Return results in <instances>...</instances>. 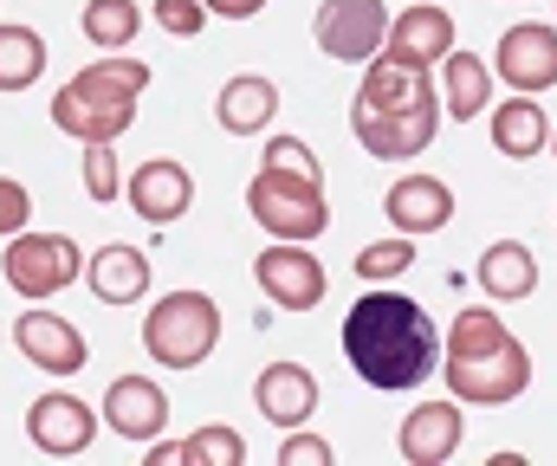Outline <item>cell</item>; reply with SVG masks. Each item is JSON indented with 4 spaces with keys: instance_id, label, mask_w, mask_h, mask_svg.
Returning a JSON list of instances; mask_svg holds the SVG:
<instances>
[{
    "instance_id": "6da1fadb",
    "label": "cell",
    "mask_w": 557,
    "mask_h": 466,
    "mask_svg": "<svg viewBox=\"0 0 557 466\" xmlns=\"http://www.w3.org/2000/svg\"><path fill=\"white\" fill-rule=\"evenodd\" d=\"M344 356L370 389H416V382L434 376L441 337H434V317L416 299L370 286L344 311Z\"/></svg>"
},
{
    "instance_id": "7a4b0ae2",
    "label": "cell",
    "mask_w": 557,
    "mask_h": 466,
    "mask_svg": "<svg viewBox=\"0 0 557 466\" xmlns=\"http://www.w3.org/2000/svg\"><path fill=\"white\" fill-rule=\"evenodd\" d=\"M350 130L357 143L376 155V162H403L421 155L441 130V98H434V78L421 65H396V59H370L363 85H357V104H350Z\"/></svg>"
},
{
    "instance_id": "3957f363",
    "label": "cell",
    "mask_w": 557,
    "mask_h": 466,
    "mask_svg": "<svg viewBox=\"0 0 557 466\" xmlns=\"http://www.w3.org/2000/svg\"><path fill=\"white\" fill-rule=\"evenodd\" d=\"M149 85V65L143 59H98L85 72H72L52 98V124L78 143H117L131 124H137V98Z\"/></svg>"
},
{
    "instance_id": "277c9868",
    "label": "cell",
    "mask_w": 557,
    "mask_h": 466,
    "mask_svg": "<svg viewBox=\"0 0 557 466\" xmlns=\"http://www.w3.org/2000/svg\"><path fill=\"white\" fill-rule=\"evenodd\" d=\"M221 343V305L208 292H169L162 305L143 317V350L162 369H195Z\"/></svg>"
},
{
    "instance_id": "5b68a950",
    "label": "cell",
    "mask_w": 557,
    "mask_h": 466,
    "mask_svg": "<svg viewBox=\"0 0 557 466\" xmlns=\"http://www.w3.org/2000/svg\"><path fill=\"white\" fill-rule=\"evenodd\" d=\"M441 376H447L454 402H480V408H499V402L525 395V382H532V356H525V343L506 330L499 343H480V350H447Z\"/></svg>"
},
{
    "instance_id": "8992f818",
    "label": "cell",
    "mask_w": 557,
    "mask_h": 466,
    "mask_svg": "<svg viewBox=\"0 0 557 466\" xmlns=\"http://www.w3.org/2000/svg\"><path fill=\"white\" fill-rule=\"evenodd\" d=\"M247 207L273 240H318L331 227L324 181H305V175H285V168H260L247 181Z\"/></svg>"
},
{
    "instance_id": "52a82bcc",
    "label": "cell",
    "mask_w": 557,
    "mask_h": 466,
    "mask_svg": "<svg viewBox=\"0 0 557 466\" xmlns=\"http://www.w3.org/2000/svg\"><path fill=\"white\" fill-rule=\"evenodd\" d=\"M78 266H85V253H78V240H65V234H13V247H7V260H0V273H7V286H13L20 299H52V292H65V286L78 279Z\"/></svg>"
},
{
    "instance_id": "ba28073f",
    "label": "cell",
    "mask_w": 557,
    "mask_h": 466,
    "mask_svg": "<svg viewBox=\"0 0 557 466\" xmlns=\"http://www.w3.org/2000/svg\"><path fill=\"white\" fill-rule=\"evenodd\" d=\"M311 33H318V52L324 59L370 65L383 52V39H389V7L383 0H324L318 20H311Z\"/></svg>"
},
{
    "instance_id": "9c48e42d",
    "label": "cell",
    "mask_w": 557,
    "mask_h": 466,
    "mask_svg": "<svg viewBox=\"0 0 557 466\" xmlns=\"http://www.w3.org/2000/svg\"><path fill=\"white\" fill-rule=\"evenodd\" d=\"M253 279L278 311H311L324 299V266L305 253V240H273L260 260H253Z\"/></svg>"
},
{
    "instance_id": "30bf717a",
    "label": "cell",
    "mask_w": 557,
    "mask_h": 466,
    "mask_svg": "<svg viewBox=\"0 0 557 466\" xmlns=\"http://www.w3.org/2000/svg\"><path fill=\"white\" fill-rule=\"evenodd\" d=\"M493 72H499L512 91H525V98L552 91L557 85V26L525 20V26L499 33V59H493Z\"/></svg>"
},
{
    "instance_id": "8fae6325",
    "label": "cell",
    "mask_w": 557,
    "mask_h": 466,
    "mask_svg": "<svg viewBox=\"0 0 557 466\" xmlns=\"http://www.w3.org/2000/svg\"><path fill=\"white\" fill-rule=\"evenodd\" d=\"M26 434H33V448H39V454H52V461H72V454H85V448H91V434H98V415H91L78 395L52 389V395H39V402H33V415H26Z\"/></svg>"
},
{
    "instance_id": "7c38bea8",
    "label": "cell",
    "mask_w": 557,
    "mask_h": 466,
    "mask_svg": "<svg viewBox=\"0 0 557 466\" xmlns=\"http://www.w3.org/2000/svg\"><path fill=\"white\" fill-rule=\"evenodd\" d=\"M454 52V13L447 7H434V0H421L409 13H396L389 20V39H383V59H396V65H434V59H447Z\"/></svg>"
},
{
    "instance_id": "4fadbf2b",
    "label": "cell",
    "mask_w": 557,
    "mask_h": 466,
    "mask_svg": "<svg viewBox=\"0 0 557 466\" xmlns=\"http://www.w3.org/2000/svg\"><path fill=\"white\" fill-rule=\"evenodd\" d=\"M131 207H137L149 227H175L188 207H195V175L169 155H149L137 175H131Z\"/></svg>"
},
{
    "instance_id": "5bb4252c",
    "label": "cell",
    "mask_w": 557,
    "mask_h": 466,
    "mask_svg": "<svg viewBox=\"0 0 557 466\" xmlns=\"http://www.w3.org/2000/svg\"><path fill=\"white\" fill-rule=\"evenodd\" d=\"M13 343H20V356L39 363L46 376H78V369H85V337H78L65 317H52V311H20Z\"/></svg>"
},
{
    "instance_id": "9a60e30c",
    "label": "cell",
    "mask_w": 557,
    "mask_h": 466,
    "mask_svg": "<svg viewBox=\"0 0 557 466\" xmlns=\"http://www.w3.org/2000/svg\"><path fill=\"white\" fill-rule=\"evenodd\" d=\"M253 402H260V415L273 421V428H305L311 415H318V376L305 369V363H267L260 369V382H253Z\"/></svg>"
},
{
    "instance_id": "2e32d148",
    "label": "cell",
    "mask_w": 557,
    "mask_h": 466,
    "mask_svg": "<svg viewBox=\"0 0 557 466\" xmlns=\"http://www.w3.org/2000/svg\"><path fill=\"white\" fill-rule=\"evenodd\" d=\"M396 448H403L409 466H447L460 454V402H421V408H409Z\"/></svg>"
},
{
    "instance_id": "e0dca14e",
    "label": "cell",
    "mask_w": 557,
    "mask_h": 466,
    "mask_svg": "<svg viewBox=\"0 0 557 466\" xmlns=\"http://www.w3.org/2000/svg\"><path fill=\"white\" fill-rule=\"evenodd\" d=\"M104 421L124 434V441H156L162 421H169V402L149 376H117L111 395H104Z\"/></svg>"
},
{
    "instance_id": "ac0fdd59",
    "label": "cell",
    "mask_w": 557,
    "mask_h": 466,
    "mask_svg": "<svg viewBox=\"0 0 557 466\" xmlns=\"http://www.w3.org/2000/svg\"><path fill=\"white\" fill-rule=\"evenodd\" d=\"M383 207H389V221H396L403 234H441V227L454 221V188L434 181V175H403Z\"/></svg>"
},
{
    "instance_id": "d6986e66",
    "label": "cell",
    "mask_w": 557,
    "mask_h": 466,
    "mask_svg": "<svg viewBox=\"0 0 557 466\" xmlns=\"http://www.w3.org/2000/svg\"><path fill=\"white\" fill-rule=\"evenodd\" d=\"M214 117H221L227 137H253V130H267V124L278 117V85L273 78H260V72L227 78L221 98H214Z\"/></svg>"
},
{
    "instance_id": "ffe728a7",
    "label": "cell",
    "mask_w": 557,
    "mask_h": 466,
    "mask_svg": "<svg viewBox=\"0 0 557 466\" xmlns=\"http://www.w3.org/2000/svg\"><path fill=\"white\" fill-rule=\"evenodd\" d=\"M480 292L499 299V305L532 299V292H539V253L519 247V240H493V247L480 253Z\"/></svg>"
},
{
    "instance_id": "44dd1931",
    "label": "cell",
    "mask_w": 557,
    "mask_h": 466,
    "mask_svg": "<svg viewBox=\"0 0 557 466\" xmlns=\"http://www.w3.org/2000/svg\"><path fill=\"white\" fill-rule=\"evenodd\" d=\"M493 143H499V155H512V162H532V155L552 143V117H545V104H532L525 91L506 98V104H493Z\"/></svg>"
},
{
    "instance_id": "7402d4cb",
    "label": "cell",
    "mask_w": 557,
    "mask_h": 466,
    "mask_svg": "<svg viewBox=\"0 0 557 466\" xmlns=\"http://www.w3.org/2000/svg\"><path fill=\"white\" fill-rule=\"evenodd\" d=\"M91 266V292L104 299V305H137L143 292H149V260H143L137 247H104V253H91L85 260Z\"/></svg>"
},
{
    "instance_id": "603a6c76",
    "label": "cell",
    "mask_w": 557,
    "mask_h": 466,
    "mask_svg": "<svg viewBox=\"0 0 557 466\" xmlns=\"http://www.w3.org/2000/svg\"><path fill=\"white\" fill-rule=\"evenodd\" d=\"M441 104H447V117H480L486 104H493V72H486V59H473V52H447L441 59Z\"/></svg>"
},
{
    "instance_id": "cb8c5ba5",
    "label": "cell",
    "mask_w": 557,
    "mask_h": 466,
    "mask_svg": "<svg viewBox=\"0 0 557 466\" xmlns=\"http://www.w3.org/2000/svg\"><path fill=\"white\" fill-rule=\"evenodd\" d=\"M46 72V39L33 26H0V91H26Z\"/></svg>"
},
{
    "instance_id": "d4e9b609",
    "label": "cell",
    "mask_w": 557,
    "mask_h": 466,
    "mask_svg": "<svg viewBox=\"0 0 557 466\" xmlns=\"http://www.w3.org/2000/svg\"><path fill=\"white\" fill-rule=\"evenodd\" d=\"M85 39L91 46H104V52H124L131 39H137V26H143V13H137V0H85Z\"/></svg>"
},
{
    "instance_id": "484cf974",
    "label": "cell",
    "mask_w": 557,
    "mask_h": 466,
    "mask_svg": "<svg viewBox=\"0 0 557 466\" xmlns=\"http://www.w3.org/2000/svg\"><path fill=\"white\" fill-rule=\"evenodd\" d=\"M188 461L195 466H240L247 461V441H240L234 428H214V421H208V428L188 434Z\"/></svg>"
},
{
    "instance_id": "4316f807",
    "label": "cell",
    "mask_w": 557,
    "mask_h": 466,
    "mask_svg": "<svg viewBox=\"0 0 557 466\" xmlns=\"http://www.w3.org/2000/svg\"><path fill=\"white\" fill-rule=\"evenodd\" d=\"M409 266H416V247H409V240H376V247H363V253H357V273H363L370 286L403 279Z\"/></svg>"
},
{
    "instance_id": "83f0119b",
    "label": "cell",
    "mask_w": 557,
    "mask_h": 466,
    "mask_svg": "<svg viewBox=\"0 0 557 466\" xmlns=\"http://www.w3.org/2000/svg\"><path fill=\"white\" fill-rule=\"evenodd\" d=\"M499 337H506V317H499V311H460V317H454V330H447V343H441V356H447V350H480V343H499Z\"/></svg>"
},
{
    "instance_id": "f1b7e54d",
    "label": "cell",
    "mask_w": 557,
    "mask_h": 466,
    "mask_svg": "<svg viewBox=\"0 0 557 466\" xmlns=\"http://www.w3.org/2000/svg\"><path fill=\"white\" fill-rule=\"evenodd\" d=\"M117 188H124V175H117V150H111V143H85V194H91L98 207H111Z\"/></svg>"
},
{
    "instance_id": "f546056e",
    "label": "cell",
    "mask_w": 557,
    "mask_h": 466,
    "mask_svg": "<svg viewBox=\"0 0 557 466\" xmlns=\"http://www.w3.org/2000/svg\"><path fill=\"white\" fill-rule=\"evenodd\" d=\"M156 26L175 33V39H195L208 26V7L201 0H156Z\"/></svg>"
},
{
    "instance_id": "4dcf8cb0",
    "label": "cell",
    "mask_w": 557,
    "mask_h": 466,
    "mask_svg": "<svg viewBox=\"0 0 557 466\" xmlns=\"http://www.w3.org/2000/svg\"><path fill=\"white\" fill-rule=\"evenodd\" d=\"M267 168H285V175H305V181H324V175H318V155L305 150L298 137H273V143H267Z\"/></svg>"
},
{
    "instance_id": "1f68e13d",
    "label": "cell",
    "mask_w": 557,
    "mask_h": 466,
    "mask_svg": "<svg viewBox=\"0 0 557 466\" xmlns=\"http://www.w3.org/2000/svg\"><path fill=\"white\" fill-rule=\"evenodd\" d=\"M26 221H33V194H26L20 181H7V175H0V240L26 234Z\"/></svg>"
},
{
    "instance_id": "d6a6232c",
    "label": "cell",
    "mask_w": 557,
    "mask_h": 466,
    "mask_svg": "<svg viewBox=\"0 0 557 466\" xmlns=\"http://www.w3.org/2000/svg\"><path fill=\"white\" fill-rule=\"evenodd\" d=\"M337 454H331V441H318V434H298L292 428V441L278 448V466H331Z\"/></svg>"
},
{
    "instance_id": "836d02e7",
    "label": "cell",
    "mask_w": 557,
    "mask_h": 466,
    "mask_svg": "<svg viewBox=\"0 0 557 466\" xmlns=\"http://www.w3.org/2000/svg\"><path fill=\"white\" fill-rule=\"evenodd\" d=\"M149 466H195L188 461V441H156L149 448Z\"/></svg>"
},
{
    "instance_id": "e575fe53",
    "label": "cell",
    "mask_w": 557,
    "mask_h": 466,
    "mask_svg": "<svg viewBox=\"0 0 557 466\" xmlns=\"http://www.w3.org/2000/svg\"><path fill=\"white\" fill-rule=\"evenodd\" d=\"M201 7H208V13H227V20H253L267 0H201Z\"/></svg>"
},
{
    "instance_id": "d590c367",
    "label": "cell",
    "mask_w": 557,
    "mask_h": 466,
    "mask_svg": "<svg viewBox=\"0 0 557 466\" xmlns=\"http://www.w3.org/2000/svg\"><path fill=\"white\" fill-rule=\"evenodd\" d=\"M552 150H557V130H552Z\"/></svg>"
}]
</instances>
